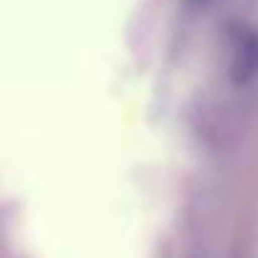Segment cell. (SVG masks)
<instances>
[{"label":"cell","mask_w":258,"mask_h":258,"mask_svg":"<svg viewBox=\"0 0 258 258\" xmlns=\"http://www.w3.org/2000/svg\"><path fill=\"white\" fill-rule=\"evenodd\" d=\"M233 79L238 84L250 81L258 74V36L240 28L233 43V63H230Z\"/></svg>","instance_id":"cell-1"},{"label":"cell","mask_w":258,"mask_h":258,"mask_svg":"<svg viewBox=\"0 0 258 258\" xmlns=\"http://www.w3.org/2000/svg\"><path fill=\"white\" fill-rule=\"evenodd\" d=\"M198 3H200V0H198Z\"/></svg>","instance_id":"cell-2"}]
</instances>
